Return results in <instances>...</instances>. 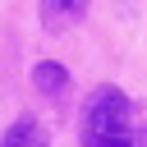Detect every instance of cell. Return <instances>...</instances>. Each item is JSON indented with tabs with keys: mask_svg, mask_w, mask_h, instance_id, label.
Returning a JSON list of instances; mask_svg holds the SVG:
<instances>
[{
	"mask_svg": "<svg viewBox=\"0 0 147 147\" xmlns=\"http://www.w3.org/2000/svg\"><path fill=\"white\" fill-rule=\"evenodd\" d=\"M78 142L83 147H147V110L129 92L106 83L83 101Z\"/></svg>",
	"mask_w": 147,
	"mask_h": 147,
	"instance_id": "1",
	"label": "cell"
},
{
	"mask_svg": "<svg viewBox=\"0 0 147 147\" xmlns=\"http://www.w3.org/2000/svg\"><path fill=\"white\" fill-rule=\"evenodd\" d=\"M37 9H41V28L46 32H64L87 14V0H37Z\"/></svg>",
	"mask_w": 147,
	"mask_h": 147,
	"instance_id": "2",
	"label": "cell"
},
{
	"mask_svg": "<svg viewBox=\"0 0 147 147\" xmlns=\"http://www.w3.org/2000/svg\"><path fill=\"white\" fill-rule=\"evenodd\" d=\"M0 147H51V133H46V124H41V119L23 115V119H14V124L5 129Z\"/></svg>",
	"mask_w": 147,
	"mask_h": 147,
	"instance_id": "3",
	"label": "cell"
},
{
	"mask_svg": "<svg viewBox=\"0 0 147 147\" xmlns=\"http://www.w3.org/2000/svg\"><path fill=\"white\" fill-rule=\"evenodd\" d=\"M32 83H37L41 96H64V92H69V74H64V64H55V60H41V64L32 69Z\"/></svg>",
	"mask_w": 147,
	"mask_h": 147,
	"instance_id": "4",
	"label": "cell"
}]
</instances>
